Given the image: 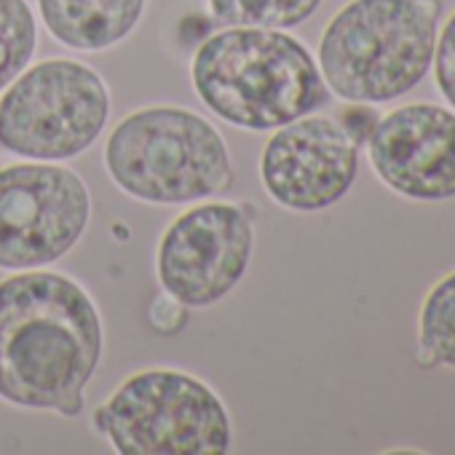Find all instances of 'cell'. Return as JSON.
Segmentation results:
<instances>
[{"instance_id":"1","label":"cell","mask_w":455,"mask_h":455,"mask_svg":"<svg viewBox=\"0 0 455 455\" xmlns=\"http://www.w3.org/2000/svg\"><path fill=\"white\" fill-rule=\"evenodd\" d=\"M102 356V319L89 292L52 271L0 284V399L76 418Z\"/></svg>"},{"instance_id":"2","label":"cell","mask_w":455,"mask_h":455,"mask_svg":"<svg viewBox=\"0 0 455 455\" xmlns=\"http://www.w3.org/2000/svg\"><path fill=\"white\" fill-rule=\"evenodd\" d=\"M190 81L217 118L250 132L292 124L330 97L311 52L284 30L266 28L209 36L193 54Z\"/></svg>"},{"instance_id":"3","label":"cell","mask_w":455,"mask_h":455,"mask_svg":"<svg viewBox=\"0 0 455 455\" xmlns=\"http://www.w3.org/2000/svg\"><path fill=\"white\" fill-rule=\"evenodd\" d=\"M436 12L426 0H351L324 28L319 70L348 102H386L428 73Z\"/></svg>"},{"instance_id":"4","label":"cell","mask_w":455,"mask_h":455,"mask_svg":"<svg viewBox=\"0 0 455 455\" xmlns=\"http://www.w3.org/2000/svg\"><path fill=\"white\" fill-rule=\"evenodd\" d=\"M113 182L145 204H190L234 182L222 134L185 108H142L105 145Z\"/></svg>"},{"instance_id":"5","label":"cell","mask_w":455,"mask_h":455,"mask_svg":"<svg viewBox=\"0 0 455 455\" xmlns=\"http://www.w3.org/2000/svg\"><path fill=\"white\" fill-rule=\"evenodd\" d=\"M94 426L121 455H222L231 447L225 404L180 370L126 378L94 412Z\"/></svg>"},{"instance_id":"6","label":"cell","mask_w":455,"mask_h":455,"mask_svg":"<svg viewBox=\"0 0 455 455\" xmlns=\"http://www.w3.org/2000/svg\"><path fill=\"white\" fill-rule=\"evenodd\" d=\"M110 118V92L76 60H46L20 73L0 97V145L33 161H68L89 150Z\"/></svg>"},{"instance_id":"7","label":"cell","mask_w":455,"mask_h":455,"mask_svg":"<svg viewBox=\"0 0 455 455\" xmlns=\"http://www.w3.org/2000/svg\"><path fill=\"white\" fill-rule=\"evenodd\" d=\"M89 217L92 198L73 169H0V268L33 271L57 263L81 242Z\"/></svg>"},{"instance_id":"8","label":"cell","mask_w":455,"mask_h":455,"mask_svg":"<svg viewBox=\"0 0 455 455\" xmlns=\"http://www.w3.org/2000/svg\"><path fill=\"white\" fill-rule=\"evenodd\" d=\"M252 244V220L244 206L228 201L190 206L158 242V284L185 308L214 306L244 279Z\"/></svg>"},{"instance_id":"9","label":"cell","mask_w":455,"mask_h":455,"mask_svg":"<svg viewBox=\"0 0 455 455\" xmlns=\"http://www.w3.org/2000/svg\"><path fill=\"white\" fill-rule=\"evenodd\" d=\"M359 150L348 132L324 116H303L266 142L260 177L268 196L292 212H319L340 201L356 180Z\"/></svg>"},{"instance_id":"10","label":"cell","mask_w":455,"mask_h":455,"mask_svg":"<svg viewBox=\"0 0 455 455\" xmlns=\"http://www.w3.org/2000/svg\"><path fill=\"white\" fill-rule=\"evenodd\" d=\"M375 174L418 201L455 196V113L436 105H404L378 118L367 137Z\"/></svg>"},{"instance_id":"11","label":"cell","mask_w":455,"mask_h":455,"mask_svg":"<svg viewBox=\"0 0 455 455\" xmlns=\"http://www.w3.org/2000/svg\"><path fill=\"white\" fill-rule=\"evenodd\" d=\"M148 0H38V12L68 49L105 52L121 44L140 25Z\"/></svg>"},{"instance_id":"12","label":"cell","mask_w":455,"mask_h":455,"mask_svg":"<svg viewBox=\"0 0 455 455\" xmlns=\"http://www.w3.org/2000/svg\"><path fill=\"white\" fill-rule=\"evenodd\" d=\"M322 0H209L212 17L225 28L290 30L316 14Z\"/></svg>"},{"instance_id":"13","label":"cell","mask_w":455,"mask_h":455,"mask_svg":"<svg viewBox=\"0 0 455 455\" xmlns=\"http://www.w3.org/2000/svg\"><path fill=\"white\" fill-rule=\"evenodd\" d=\"M38 25L28 0H0V92L30 65Z\"/></svg>"},{"instance_id":"14","label":"cell","mask_w":455,"mask_h":455,"mask_svg":"<svg viewBox=\"0 0 455 455\" xmlns=\"http://www.w3.org/2000/svg\"><path fill=\"white\" fill-rule=\"evenodd\" d=\"M420 343L436 362L455 367V274L444 276L426 295L420 308Z\"/></svg>"},{"instance_id":"15","label":"cell","mask_w":455,"mask_h":455,"mask_svg":"<svg viewBox=\"0 0 455 455\" xmlns=\"http://www.w3.org/2000/svg\"><path fill=\"white\" fill-rule=\"evenodd\" d=\"M434 68H436V86L444 100L455 108V14L442 28L439 44L434 49Z\"/></svg>"},{"instance_id":"16","label":"cell","mask_w":455,"mask_h":455,"mask_svg":"<svg viewBox=\"0 0 455 455\" xmlns=\"http://www.w3.org/2000/svg\"><path fill=\"white\" fill-rule=\"evenodd\" d=\"M185 319H188L185 306H182L177 298H172L169 292H164V295L153 303V308H150V324H153L161 335H174V332H180L182 324H185Z\"/></svg>"},{"instance_id":"17","label":"cell","mask_w":455,"mask_h":455,"mask_svg":"<svg viewBox=\"0 0 455 455\" xmlns=\"http://www.w3.org/2000/svg\"><path fill=\"white\" fill-rule=\"evenodd\" d=\"M378 124V113L370 110L364 102H354L346 113H343V129L348 132V137L359 145V142H367V137L372 134Z\"/></svg>"}]
</instances>
